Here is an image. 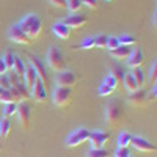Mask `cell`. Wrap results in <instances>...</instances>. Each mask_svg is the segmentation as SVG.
Returning <instances> with one entry per match:
<instances>
[{
    "label": "cell",
    "instance_id": "obj_29",
    "mask_svg": "<svg viewBox=\"0 0 157 157\" xmlns=\"http://www.w3.org/2000/svg\"><path fill=\"white\" fill-rule=\"evenodd\" d=\"M82 6V2L80 0H66V8L69 13H72V14H75V13L80 10Z\"/></svg>",
    "mask_w": 157,
    "mask_h": 157
},
{
    "label": "cell",
    "instance_id": "obj_28",
    "mask_svg": "<svg viewBox=\"0 0 157 157\" xmlns=\"http://www.w3.org/2000/svg\"><path fill=\"white\" fill-rule=\"evenodd\" d=\"M107 41H109V35H98L94 36V44L99 49H107Z\"/></svg>",
    "mask_w": 157,
    "mask_h": 157
},
{
    "label": "cell",
    "instance_id": "obj_39",
    "mask_svg": "<svg viewBox=\"0 0 157 157\" xmlns=\"http://www.w3.org/2000/svg\"><path fill=\"white\" fill-rule=\"evenodd\" d=\"M0 88H3V90H10V88H11L6 74H5V75H0Z\"/></svg>",
    "mask_w": 157,
    "mask_h": 157
},
{
    "label": "cell",
    "instance_id": "obj_18",
    "mask_svg": "<svg viewBox=\"0 0 157 157\" xmlns=\"http://www.w3.org/2000/svg\"><path fill=\"white\" fill-rule=\"evenodd\" d=\"M130 52H132V49L127 47V46H120V47H116L115 50H110V55L116 60H127L129 55H130Z\"/></svg>",
    "mask_w": 157,
    "mask_h": 157
},
{
    "label": "cell",
    "instance_id": "obj_16",
    "mask_svg": "<svg viewBox=\"0 0 157 157\" xmlns=\"http://www.w3.org/2000/svg\"><path fill=\"white\" fill-rule=\"evenodd\" d=\"M24 83H25V86L29 88V91L33 88V85L36 83V80H38V74H36V71L32 68V66H27L25 68V72H24Z\"/></svg>",
    "mask_w": 157,
    "mask_h": 157
},
{
    "label": "cell",
    "instance_id": "obj_9",
    "mask_svg": "<svg viewBox=\"0 0 157 157\" xmlns=\"http://www.w3.org/2000/svg\"><path fill=\"white\" fill-rule=\"evenodd\" d=\"M29 58H30V66L36 71V74H38V78L41 80L44 85H47L49 83V74H47V69H46V64L39 60L36 55H29Z\"/></svg>",
    "mask_w": 157,
    "mask_h": 157
},
{
    "label": "cell",
    "instance_id": "obj_4",
    "mask_svg": "<svg viewBox=\"0 0 157 157\" xmlns=\"http://www.w3.org/2000/svg\"><path fill=\"white\" fill-rule=\"evenodd\" d=\"M90 138V130L85 129V127H80V129H75L74 132H71L66 138V146L68 148H77L80 146L82 143H85L86 140Z\"/></svg>",
    "mask_w": 157,
    "mask_h": 157
},
{
    "label": "cell",
    "instance_id": "obj_41",
    "mask_svg": "<svg viewBox=\"0 0 157 157\" xmlns=\"http://www.w3.org/2000/svg\"><path fill=\"white\" fill-rule=\"evenodd\" d=\"M49 3H52L57 8H61V10L66 8V0H49Z\"/></svg>",
    "mask_w": 157,
    "mask_h": 157
},
{
    "label": "cell",
    "instance_id": "obj_45",
    "mask_svg": "<svg viewBox=\"0 0 157 157\" xmlns=\"http://www.w3.org/2000/svg\"><path fill=\"white\" fill-rule=\"evenodd\" d=\"M105 2H112V0H105Z\"/></svg>",
    "mask_w": 157,
    "mask_h": 157
},
{
    "label": "cell",
    "instance_id": "obj_31",
    "mask_svg": "<svg viewBox=\"0 0 157 157\" xmlns=\"http://www.w3.org/2000/svg\"><path fill=\"white\" fill-rule=\"evenodd\" d=\"M102 83H104V85H107V86H110L112 90H116V88H118V82H116V78L112 75V72L104 77V82H102Z\"/></svg>",
    "mask_w": 157,
    "mask_h": 157
},
{
    "label": "cell",
    "instance_id": "obj_1",
    "mask_svg": "<svg viewBox=\"0 0 157 157\" xmlns=\"http://www.w3.org/2000/svg\"><path fill=\"white\" fill-rule=\"evenodd\" d=\"M17 25L30 39L38 38L39 35H41V30H43V21H41V17H39L38 14H35V13H30V14L24 16L17 22Z\"/></svg>",
    "mask_w": 157,
    "mask_h": 157
},
{
    "label": "cell",
    "instance_id": "obj_14",
    "mask_svg": "<svg viewBox=\"0 0 157 157\" xmlns=\"http://www.w3.org/2000/svg\"><path fill=\"white\" fill-rule=\"evenodd\" d=\"M30 94H32V98L36 101V102H46V99H47V90H46V85L39 80H36V83L33 85V88L30 90Z\"/></svg>",
    "mask_w": 157,
    "mask_h": 157
},
{
    "label": "cell",
    "instance_id": "obj_25",
    "mask_svg": "<svg viewBox=\"0 0 157 157\" xmlns=\"http://www.w3.org/2000/svg\"><path fill=\"white\" fill-rule=\"evenodd\" d=\"M16 112H17V104L10 102V104H5V105H3V113H2V116H3V118H11V116L16 115Z\"/></svg>",
    "mask_w": 157,
    "mask_h": 157
},
{
    "label": "cell",
    "instance_id": "obj_27",
    "mask_svg": "<svg viewBox=\"0 0 157 157\" xmlns=\"http://www.w3.org/2000/svg\"><path fill=\"white\" fill-rule=\"evenodd\" d=\"M86 157H110V152L107 149H94V148H91L88 152H86Z\"/></svg>",
    "mask_w": 157,
    "mask_h": 157
},
{
    "label": "cell",
    "instance_id": "obj_35",
    "mask_svg": "<svg viewBox=\"0 0 157 157\" xmlns=\"http://www.w3.org/2000/svg\"><path fill=\"white\" fill-rule=\"evenodd\" d=\"M14 86H16V88L19 90V93H21V94L24 96V99L27 101V98H29V94H30V91H29V88H27V86H25V83L19 80V82H17V83H16Z\"/></svg>",
    "mask_w": 157,
    "mask_h": 157
},
{
    "label": "cell",
    "instance_id": "obj_38",
    "mask_svg": "<svg viewBox=\"0 0 157 157\" xmlns=\"http://www.w3.org/2000/svg\"><path fill=\"white\" fill-rule=\"evenodd\" d=\"M130 149L129 148H118L115 151V157H130Z\"/></svg>",
    "mask_w": 157,
    "mask_h": 157
},
{
    "label": "cell",
    "instance_id": "obj_22",
    "mask_svg": "<svg viewBox=\"0 0 157 157\" xmlns=\"http://www.w3.org/2000/svg\"><path fill=\"white\" fill-rule=\"evenodd\" d=\"M132 134H129V132H121L120 137H118V146L120 148H129L130 146V140H132Z\"/></svg>",
    "mask_w": 157,
    "mask_h": 157
},
{
    "label": "cell",
    "instance_id": "obj_24",
    "mask_svg": "<svg viewBox=\"0 0 157 157\" xmlns=\"http://www.w3.org/2000/svg\"><path fill=\"white\" fill-rule=\"evenodd\" d=\"M118 43H120V46H127V47H130V46L137 44V38H135L134 35H121L120 38H118Z\"/></svg>",
    "mask_w": 157,
    "mask_h": 157
},
{
    "label": "cell",
    "instance_id": "obj_26",
    "mask_svg": "<svg viewBox=\"0 0 157 157\" xmlns=\"http://www.w3.org/2000/svg\"><path fill=\"white\" fill-rule=\"evenodd\" d=\"M14 52L13 50H6L5 54H3V57H2V60H3V63H5V66H6V69H8V72L13 69V63H14Z\"/></svg>",
    "mask_w": 157,
    "mask_h": 157
},
{
    "label": "cell",
    "instance_id": "obj_10",
    "mask_svg": "<svg viewBox=\"0 0 157 157\" xmlns=\"http://www.w3.org/2000/svg\"><path fill=\"white\" fill-rule=\"evenodd\" d=\"M130 146L140 152H155V145H152L151 141H148L141 135H134L132 140H130Z\"/></svg>",
    "mask_w": 157,
    "mask_h": 157
},
{
    "label": "cell",
    "instance_id": "obj_2",
    "mask_svg": "<svg viewBox=\"0 0 157 157\" xmlns=\"http://www.w3.org/2000/svg\"><path fill=\"white\" fill-rule=\"evenodd\" d=\"M123 113H124V109H123V104L120 99H110L105 105V120L110 126H116L118 123L121 121L123 118Z\"/></svg>",
    "mask_w": 157,
    "mask_h": 157
},
{
    "label": "cell",
    "instance_id": "obj_13",
    "mask_svg": "<svg viewBox=\"0 0 157 157\" xmlns=\"http://www.w3.org/2000/svg\"><path fill=\"white\" fill-rule=\"evenodd\" d=\"M143 63H145V54H143V50L140 47L134 49L127 58V66L130 69H135V68H141Z\"/></svg>",
    "mask_w": 157,
    "mask_h": 157
},
{
    "label": "cell",
    "instance_id": "obj_6",
    "mask_svg": "<svg viewBox=\"0 0 157 157\" xmlns=\"http://www.w3.org/2000/svg\"><path fill=\"white\" fill-rule=\"evenodd\" d=\"M78 80V77L74 71H66V69H63L58 72L57 78H55V83L57 86H63V88H72Z\"/></svg>",
    "mask_w": 157,
    "mask_h": 157
},
{
    "label": "cell",
    "instance_id": "obj_20",
    "mask_svg": "<svg viewBox=\"0 0 157 157\" xmlns=\"http://www.w3.org/2000/svg\"><path fill=\"white\" fill-rule=\"evenodd\" d=\"M11 132V121H10V118H3L2 116V120H0V141H5L8 138Z\"/></svg>",
    "mask_w": 157,
    "mask_h": 157
},
{
    "label": "cell",
    "instance_id": "obj_23",
    "mask_svg": "<svg viewBox=\"0 0 157 157\" xmlns=\"http://www.w3.org/2000/svg\"><path fill=\"white\" fill-rule=\"evenodd\" d=\"M132 77L135 78V82H137V85H138V90H141L143 88V85H145V74H143V71H141V68H135V69H132Z\"/></svg>",
    "mask_w": 157,
    "mask_h": 157
},
{
    "label": "cell",
    "instance_id": "obj_34",
    "mask_svg": "<svg viewBox=\"0 0 157 157\" xmlns=\"http://www.w3.org/2000/svg\"><path fill=\"white\" fill-rule=\"evenodd\" d=\"M124 74H126V72H124V69H123L121 66H116V68H115V74L112 72V75H113V77L116 78V82H118V85H120V83H123V78H124Z\"/></svg>",
    "mask_w": 157,
    "mask_h": 157
},
{
    "label": "cell",
    "instance_id": "obj_33",
    "mask_svg": "<svg viewBox=\"0 0 157 157\" xmlns=\"http://www.w3.org/2000/svg\"><path fill=\"white\" fill-rule=\"evenodd\" d=\"M0 102H2L3 105H5V104H10V102H14V99H13V96L10 93V90H3V93L0 94Z\"/></svg>",
    "mask_w": 157,
    "mask_h": 157
},
{
    "label": "cell",
    "instance_id": "obj_40",
    "mask_svg": "<svg viewBox=\"0 0 157 157\" xmlns=\"http://www.w3.org/2000/svg\"><path fill=\"white\" fill-rule=\"evenodd\" d=\"M82 5L91 8V10H98V0H80Z\"/></svg>",
    "mask_w": 157,
    "mask_h": 157
},
{
    "label": "cell",
    "instance_id": "obj_19",
    "mask_svg": "<svg viewBox=\"0 0 157 157\" xmlns=\"http://www.w3.org/2000/svg\"><path fill=\"white\" fill-rule=\"evenodd\" d=\"M123 85H124V88H126V91H127L129 94H130V93H135V91L138 90V85H137L135 78L132 77V74H130V72H126V74H124Z\"/></svg>",
    "mask_w": 157,
    "mask_h": 157
},
{
    "label": "cell",
    "instance_id": "obj_21",
    "mask_svg": "<svg viewBox=\"0 0 157 157\" xmlns=\"http://www.w3.org/2000/svg\"><path fill=\"white\" fill-rule=\"evenodd\" d=\"M25 64H24V61L21 60V57H17V55H14V63H13V72H14L19 78H22L24 77V72H25Z\"/></svg>",
    "mask_w": 157,
    "mask_h": 157
},
{
    "label": "cell",
    "instance_id": "obj_3",
    "mask_svg": "<svg viewBox=\"0 0 157 157\" xmlns=\"http://www.w3.org/2000/svg\"><path fill=\"white\" fill-rule=\"evenodd\" d=\"M46 63H47V66L55 72H60V71L64 69V55H63V52L60 50L58 46L49 47L47 55H46Z\"/></svg>",
    "mask_w": 157,
    "mask_h": 157
},
{
    "label": "cell",
    "instance_id": "obj_7",
    "mask_svg": "<svg viewBox=\"0 0 157 157\" xmlns=\"http://www.w3.org/2000/svg\"><path fill=\"white\" fill-rule=\"evenodd\" d=\"M17 118L21 121V126L24 129H29L30 127V121H32V107L27 101H24L21 104H17Z\"/></svg>",
    "mask_w": 157,
    "mask_h": 157
},
{
    "label": "cell",
    "instance_id": "obj_15",
    "mask_svg": "<svg viewBox=\"0 0 157 157\" xmlns=\"http://www.w3.org/2000/svg\"><path fill=\"white\" fill-rule=\"evenodd\" d=\"M129 102L135 107H143L146 105L148 102V93L145 90H137L135 93H130L129 94Z\"/></svg>",
    "mask_w": 157,
    "mask_h": 157
},
{
    "label": "cell",
    "instance_id": "obj_46",
    "mask_svg": "<svg viewBox=\"0 0 157 157\" xmlns=\"http://www.w3.org/2000/svg\"><path fill=\"white\" fill-rule=\"evenodd\" d=\"M130 157H132V155H130Z\"/></svg>",
    "mask_w": 157,
    "mask_h": 157
},
{
    "label": "cell",
    "instance_id": "obj_32",
    "mask_svg": "<svg viewBox=\"0 0 157 157\" xmlns=\"http://www.w3.org/2000/svg\"><path fill=\"white\" fill-rule=\"evenodd\" d=\"M149 83L151 85H155V78H157V61L154 60V63H152V66H151V69H149Z\"/></svg>",
    "mask_w": 157,
    "mask_h": 157
},
{
    "label": "cell",
    "instance_id": "obj_17",
    "mask_svg": "<svg viewBox=\"0 0 157 157\" xmlns=\"http://www.w3.org/2000/svg\"><path fill=\"white\" fill-rule=\"evenodd\" d=\"M52 30H54V35H55L57 38H60V39H68V38L71 36V29H68L61 21L55 22L54 27H52Z\"/></svg>",
    "mask_w": 157,
    "mask_h": 157
},
{
    "label": "cell",
    "instance_id": "obj_36",
    "mask_svg": "<svg viewBox=\"0 0 157 157\" xmlns=\"http://www.w3.org/2000/svg\"><path fill=\"white\" fill-rule=\"evenodd\" d=\"M113 91L115 90H112L110 86H107V85H101L99 86V90H98V93H99V96H104V98H107V96H112L113 94Z\"/></svg>",
    "mask_w": 157,
    "mask_h": 157
},
{
    "label": "cell",
    "instance_id": "obj_8",
    "mask_svg": "<svg viewBox=\"0 0 157 157\" xmlns=\"http://www.w3.org/2000/svg\"><path fill=\"white\" fill-rule=\"evenodd\" d=\"M90 143H91V148L94 149H101L107 145V141L110 140V134L109 132H104V130H93L90 132Z\"/></svg>",
    "mask_w": 157,
    "mask_h": 157
},
{
    "label": "cell",
    "instance_id": "obj_43",
    "mask_svg": "<svg viewBox=\"0 0 157 157\" xmlns=\"http://www.w3.org/2000/svg\"><path fill=\"white\" fill-rule=\"evenodd\" d=\"M6 72H8V69H6V66H5V63H3L2 57H0V75H5Z\"/></svg>",
    "mask_w": 157,
    "mask_h": 157
},
{
    "label": "cell",
    "instance_id": "obj_30",
    "mask_svg": "<svg viewBox=\"0 0 157 157\" xmlns=\"http://www.w3.org/2000/svg\"><path fill=\"white\" fill-rule=\"evenodd\" d=\"M93 47H96V44H94V36H88V38H85L78 46H75V49H93Z\"/></svg>",
    "mask_w": 157,
    "mask_h": 157
},
{
    "label": "cell",
    "instance_id": "obj_12",
    "mask_svg": "<svg viewBox=\"0 0 157 157\" xmlns=\"http://www.w3.org/2000/svg\"><path fill=\"white\" fill-rule=\"evenodd\" d=\"M61 22L66 25L68 29H82L88 22V17L85 14H80V13H75V14H69L68 17H64Z\"/></svg>",
    "mask_w": 157,
    "mask_h": 157
},
{
    "label": "cell",
    "instance_id": "obj_5",
    "mask_svg": "<svg viewBox=\"0 0 157 157\" xmlns=\"http://www.w3.org/2000/svg\"><path fill=\"white\" fill-rule=\"evenodd\" d=\"M72 101V88L55 86L54 90V104L57 107H66Z\"/></svg>",
    "mask_w": 157,
    "mask_h": 157
},
{
    "label": "cell",
    "instance_id": "obj_37",
    "mask_svg": "<svg viewBox=\"0 0 157 157\" xmlns=\"http://www.w3.org/2000/svg\"><path fill=\"white\" fill-rule=\"evenodd\" d=\"M116 47H120V43H118V38H116V36H109V41H107V49H109V50H115Z\"/></svg>",
    "mask_w": 157,
    "mask_h": 157
},
{
    "label": "cell",
    "instance_id": "obj_11",
    "mask_svg": "<svg viewBox=\"0 0 157 157\" xmlns=\"http://www.w3.org/2000/svg\"><path fill=\"white\" fill-rule=\"evenodd\" d=\"M6 35H8V38L11 39L13 43H17V44H30V41H32V39L21 30V27L17 24H13L11 27L8 29Z\"/></svg>",
    "mask_w": 157,
    "mask_h": 157
},
{
    "label": "cell",
    "instance_id": "obj_44",
    "mask_svg": "<svg viewBox=\"0 0 157 157\" xmlns=\"http://www.w3.org/2000/svg\"><path fill=\"white\" fill-rule=\"evenodd\" d=\"M3 93V88H0V94H2Z\"/></svg>",
    "mask_w": 157,
    "mask_h": 157
},
{
    "label": "cell",
    "instance_id": "obj_42",
    "mask_svg": "<svg viewBox=\"0 0 157 157\" xmlns=\"http://www.w3.org/2000/svg\"><path fill=\"white\" fill-rule=\"evenodd\" d=\"M155 98H157V86H155V85H152L151 91L148 93V101H155Z\"/></svg>",
    "mask_w": 157,
    "mask_h": 157
}]
</instances>
